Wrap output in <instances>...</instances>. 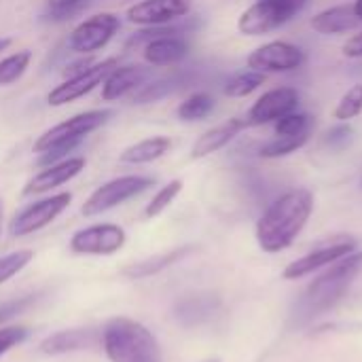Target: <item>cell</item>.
Returning <instances> with one entry per match:
<instances>
[{
    "label": "cell",
    "mask_w": 362,
    "mask_h": 362,
    "mask_svg": "<svg viewBox=\"0 0 362 362\" xmlns=\"http://www.w3.org/2000/svg\"><path fill=\"white\" fill-rule=\"evenodd\" d=\"M314 212L310 189H291L282 193L257 221V242L263 252L276 255L286 250L308 225Z\"/></svg>",
    "instance_id": "6da1fadb"
},
{
    "label": "cell",
    "mask_w": 362,
    "mask_h": 362,
    "mask_svg": "<svg viewBox=\"0 0 362 362\" xmlns=\"http://www.w3.org/2000/svg\"><path fill=\"white\" fill-rule=\"evenodd\" d=\"M362 269V252H352L337 263H333L320 278H316L301 295V299L295 305V320L299 325L310 322L312 318L329 312L335 308L344 295L354 284L356 276Z\"/></svg>",
    "instance_id": "7a4b0ae2"
},
{
    "label": "cell",
    "mask_w": 362,
    "mask_h": 362,
    "mask_svg": "<svg viewBox=\"0 0 362 362\" xmlns=\"http://www.w3.org/2000/svg\"><path fill=\"white\" fill-rule=\"evenodd\" d=\"M112 117H115L112 108H95V110L78 112L53 125L34 142V153H40L38 165L47 168L66 159L70 151H74L89 134L104 127Z\"/></svg>",
    "instance_id": "3957f363"
},
{
    "label": "cell",
    "mask_w": 362,
    "mask_h": 362,
    "mask_svg": "<svg viewBox=\"0 0 362 362\" xmlns=\"http://www.w3.org/2000/svg\"><path fill=\"white\" fill-rule=\"evenodd\" d=\"M110 362H161V348L155 335L132 318H112L100 335Z\"/></svg>",
    "instance_id": "277c9868"
},
{
    "label": "cell",
    "mask_w": 362,
    "mask_h": 362,
    "mask_svg": "<svg viewBox=\"0 0 362 362\" xmlns=\"http://www.w3.org/2000/svg\"><path fill=\"white\" fill-rule=\"evenodd\" d=\"M310 0H257L238 19L244 36H261L297 17Z\"/></svg>",
    "instance_id": "5b68a950"
},
{
    "label": "cell",
    "mask_w": 362,
    "mask_h": 362,
    "mask_svg": "<svg viewBox=\"0 0 362 362\" xmlns=\"http://www.w3.org/2000/svg\"><path fill=\"white\" fill-rule=\"evenodd\" d=\"M151 187H155V178L153 176H138V174H129V176H119L112 178L108 182H104L102 187H98L83 204L81 212L83 216H98L104 214L138 195H142L144 191H148Z\"/></svg>",
    "instance_id": "8992f818"
},
{
    "label": "cell",
    "mask_w": 362,
    "mask_h": 362,
    "mask_svg": "<svg viewBox=\"0 0 362 362\" xmlns=\"http://www.w3.org/2000/svg\"><path fill=\"white\" fill-rule=\"evenodd\" d=\"M119 66L117 57H106L102 62L89 64L85 70L68 76L64 83L55 85L49 93H47V104L49 106H66L78 98H85L87 93H91L98 85L104 83V78L108 76V72Z\"/></svg>",
    "instance_id": "52a82bcc"
},
{
    "label": "cell",
    "mask_w": 362,
    "mask_h": 362,
    "mask_svg": "<svg viewBox=\"0 0 362 362\" xmlns=\"http://www.w3.org/2000/svg\"><path fill=\"white\" fill-rule=\"evenodd\" d=\"M72 204V193H57L45 199H38L25 208H21L8 223V233L13 238H25L32 235L36 231H40L42 227L51 225L62 212H66V208Z\"/></svg>",
    "instance_id": "ba28073f"
},
{
    "label": "cell",
    "mask_w": 362,
    "mask_h": 362,
    "mask_svg": "<svg viewBox=\"0 0 362 362\" xmlns=\"http://www.w3.org/2000/svg\"><path fill=\"white\" fill-rule=\"evenodd\" d=\"M121 28V19L119 15L115 13H98L85 21H81L70 34H68V40H66V47L74 53H81V55H89V53H95L100 49H104L112 36L119 32Z\"/></svg>",
    "instance_id": "9c48e42d"
},
{
    "label": "cell",
    "mask_w": 362,
    "mask_h": 362,
    "mask_svg": "<svg viewBox=\"0 0 362 362\" xmlns=\"http://www.w3.org/2000/svg\"><path fill=\"white\" fill-rule=\"evenodd\" d=\"M127 242V233L123 227L115 223H100L78 229L70 238V250L74 255H91V257H108L119 252Z\"/></svg>",
    "instance_id": "30bf717a"
},
{
    "label": "cell",
    "mask_w": 362,
    "mask_h": 362,
    "mask_svg": "<svg viewBox=\"0 0 362 362\" xmlns=\"http://www.w3.org/2000/svg\"><path fill=\"white\" fill-rule=\"evenodd\" d=\"M305 62V53L286 40H274L267 45L257 47L246 64L250 70L263 72V74H272V72H293L297 68H301Z\"/></svg>",
    "instance_id": "8fae6325"
},
{
    "label": "cell",
    "mask_w": 362,
    "mask_h": 362,
    "mask_svg": "<svg viewBox=\"0 0 362 362\" xmlns=\"http://www.w3.org/2000/svg\"><path fill=\"white\" fill-rule=\"evenodd\" d=\"M299 106V91L295 87H276L265 91L248 110L246 125H267L295 112Z\"/></svg>",
    "instance_id": "7c38bea8"
},
{
    "label": "cell",
    "mask_w": 362,
    "mask_h": 362,
    "mask_svg": "<svg viewBox=\"0 0 362 362\" xmlns=\"http://www.w3.org/2000/svg\"><path fill=\"white\" fill-rule=\"evenodd\" d=\"M189 13L191 0H140L127 8V21L146 28H161Z\"/></svg>",
    "instance_id": "4fadbf2b"
},
{
    "label": "cell",
    "mask_w": 362,
    "mask_h": 362,
    "mask_svg": "<svg viewBox=\"0 0 362 362\" xmlns=\"http://www.w3.org/2000/svg\"><path fill=\"white\" fill-rule=\"evenodd\" d=\"M354 250H356V242L350 240V238H344V240H339V242H333V244H329V246L316 248V250H312L310 255H305V257L293 261V263L284 269L282 276H284L286 280H301V278H305V276H310V274H314V272H318V269H322V267H327V265L337 263L339 259L352 255Z\"/></svg>",
    "instance_id": "5bb4252c"
},
{
    "label": "cell",
    "mask_w": 362,
    "mask_h": 362,
    "mask_svg": "<svg viewBox=\"0 0 362 362\" xmlns=\"http://www.w3.org/2000/svg\"><path fill=\"white\" fill-rule=\"evenodd\" d=\"M85 165H87L85 157H66L53 165H47L25 182L23 195H40L51 189H57L70 182L72 178H76L85 170Z\"/></svg>",
    "instance_id": "9a60e30c"
},
{
    "label": "cell",
    "mask_w": 362,
    "mask_h": 362,
    "mask_svg": "<svg viewBox=\"0 0 362 362\" xmlns=\"http://www.w3.org/2000/svg\"><path fill=\"white\" fill-rule=\"evenodd\" d=\"M144 59L151 66L163 68V66H176L189 55V45L185 38L176 36V30H159L157 36L148 38L144 45Z\"/></svg>",
    "instance_id": "2e32d148"
},
{
    "label": "cell",
    "mask_w": 362,
    "mask_h": 362,
    "mask_svg": "<svg viewBox=\"0 0 362 362\" xmlns=\"http://www.w3.org/2000/svg\"><path fill=\"white\" fill-rule=\"evenodd\" d=\"M151 74L153 70L144 66H115L102 83V100L115 102L129 91H138Z\"/></svg>",
    "instance_id": "e0dca14e"
},
{
    "label": "cell",
    "mask_w": 362,
    "mask_h": 362,
    "mask_svg": "<svg viewBox=\"0 0 362 362\" xmlns=\"http://www.w3.org/2000/svg\"><path fill=\"white\" fill-rule=\"evenodd\" d=\"M246 119H240V117H233L208 132H204L191 146V159H204V157H210L214 153H218L221 148H225L235 136H240L242 129H246Z\"/></svg>",
    "instance_id": "ac0fdd59"
},
{
    "label": "cell",
    "mask_w": 362,
    "mask_h": 362,
    "mask_svg": "<svg viewBox=\"0 0 362 362\" xmlns=\"http://www.w3.org/2000/svg\"><path fill=\"white\" fill-rule=\"evenodd\" d=\"M362 21L358 15L354 13L352 4H339V6H331L325 8L320 13H316L310 21V25L318 32V34H344L350 30H356Z\"/></svg>",
    "instance_id": "d6986e66"
},
{
    "label": "cell",
    "mask_w": 362,
    "mask_h": 362,
    "mask_svg": "<svg viewBox=\"0 0 362 362\" xmlns=\"http://www.w3.org/2000/svg\"><path fill=\"white\" fill-rule=\"evenodd\" d=\"M98 341L95 331L91 329H70V331H59L51 337H47L40 344V352L47 356H59L76 350H87Z\"/></svg>",
    "instance_id": "ffe728a7"
},
{
    "label": "cell",
    "mask_w": 362,
    "mask_h": 362,
    "mask_svg": "<svg viewBox=\"0 0 362 362\" xmlns=\"http://www.w3.org/2000/svg\"><path fill=\"white\" fill-rule=\"evenodd\" d=\"M218 310V299L214 295H191L176 303L174 316L185 327H197L210 320Z\"/></svg>",
    "instance_id": "44dd1931"
},
{
    "label": "cell",
    "mask_w": 362,
    "mask_h": 362,
    "mask_svg": "<svg viewBox=\"0 0 362 362\" xmlns=\"http://www.w3.org/2000/svg\"><path fill=\"white\" fill-rule=\"evenodd\" d=\"M170 148H172V140L168 136H151V138H144V140L127 146L121 153L119 161L121 163H129V165L153 163V161L161 159Z\"/></svg>",
    "instance_id": "7402d4cb"
},
{
    "label": "cell",
    "mask_w": 362,
    "mask_h": 362,
    "mask_svg": "<svg viewBox=\"0 0 362 362\" xmlns=\"http://www.w3.org/2000/svg\"><path fill=\"white\" fill-rule=\"evenodd\" d=\"M191 248H176L172 252H165V255H157L153 259H146V261H138V263H132L123 269V276L132 278V280H142V278H151L155 274H159L161 269L178 263L185 255H189Z\"/></svg>",
    "instance_id": "603a6c76"
},
{
    "label": "cell",
    "mask_w": 362,
    "mask_h": 362,
    "mask_svg": "<svg viewBox=\"0 0 362 362\" xmlns=\"http://www.w3.org/2000/svg\"><path fill=\"white\" fill-rule=\"evenodd\" d=\"M214 104H216V102H214V98H212L210 93L199 91V93H193V95H189L187 100H182V102L178 104V108H176V115H178L180 121H189V123L202 121V119H206V117L212 115Z\"/></svg>",
    "instance_id": "cb8c5ba5"
},
{
    "label": "cell",
    "mask_w": 362,
    "mask_h": 362,
    "mask_svg": "<svg viewBox=\"0 0 362 362\" xmlns=\"http://www.w3.org/2000/svg\"><path fill=\"white\" fill-rule=\"evenodd\" d=\"M32 57L34 55L30 49H21V51L11 53L4 59H0V87L17 83L25 74V70L30 68Z\"/></svg>",
    "instance_id": "d4e9b609"
},
{
    "label": "cell",
    "mask_w": 362,
    "mask_h": 362,
    "mask_svg": "<svg viewBox=\"0 0 362 362\" xmlns=\"http://www.w3.org/2000/svg\"><path fill=\"white\" fill-rule=\"evenodd\" d=\"M267 74L257 72V70H244L233 74L227 83H225V95L229 98H246L250 93H255L263 83H265Z\"/></svg>",
    "instance_id": "484cf974"
},
{
    "label": "cell",
    "mask_w": 362,
    "mask_h": 362,
    "mask_svg": "<svg viewBox=\"0 0 362 362\" xmlns=\"http://www.w3.org/2000/svg\"><path fill=\"white\" fill-rule=\"evenodd\" d=\"M308 140H310V134H301V136H276L274 140H269L267 144L261 146L259 155L263 159H280V157H286V155L303 148Z\"/></svg>",
    "instance_id": "4316f807"
},
{
    "label": "cell",
    "mask_w": 362,
    "mask_h": 362,
    "mask_svg": "<svg viewBox=\"0 0 362 362\" xmlns=\"http://www.w3.org/2000/svg\"><path fill=\"white\" fill-rule=\"evenodd\" d=\"M180 191H182V180H170L168 185H163L155 195H153V199L146 204V208H144V216L146 218H155V216H159L165 208H170V204L180 195Z\"/></svg>",
    "instance_id": "83f0119b"
},
{
    "label": "cell",
    "mask_w": 362,
    "mask_h": 362,
    "mask_svg": "<svg viewBox=\"0 0 362 362\" xmlns=\"http://www.w3.org/2000/svg\"><path fill=\"white\" fill-rule=\"evenodd\" d=\"M276 136H301V134H312V119L305 112H291L274 123Z\"/></svg>",
    "instance_id": "f1b7e54d"
},
{
    "label": "cell",
    "mask_w": 362,
    "mask_h": 362,
    "mask_svg": "<svg viewBox=\"0 0 362 362\" xmlns=\"http://www.w3.org/2000/svg\"><path fill=\"white\" fill-rule=\"evenodd\" d=\"M362 112V85H354V87H350L344 95H341V100L337 102V106H335V119L337 121H341V123H346V121H350V119H354V117H358Z\"/></svg>",
    "instance_id": "f546056e"
},
{
    "label": "cell",
    "mask_w": 362,
    "mask_h": 362,
    "mask_svg": "<svg viewBox=\"0 0 362 362\" xmlns=\"http://www.w3.org/2000/svg\"><path fill=\"white\" fill-rule=\"evenodd\" d=\"M174 78H159V81H151L144 83L136 93H134V104H151V102H159L161 98L170 95L174 89Z\"/></svg>",
    "instance_id": "4dcf8cb0"
},
{
    "label": "cell",
    "mask_w": 362,
    "mask_h": 362,
    "mask_svg": "<svg viewBox=\"0 0 362 362\" xmlns=\"http://www.w3.org/2000/svg\"><path fill=\"white\" fill-rule=\"evenodd\" d=\"M32 257H34L32 250H17V252L0 257V284L8 282L13 276H17L21 269H25L28 263L32 261Z\"/></svg>",
    "instance_id": "1f68e13d"
},
{
    "label": "cell",
    "mask_w": 362,
    "mask_h": 362,
    "mask_svg": "<svg viewBox=\"0 0 362 362\" xmlns=\"http://www.w3.org/2000/svg\"><path fill=\"white\" fill-rule=\"evenodd\" d=\"M89 0H47V19L64 21L72 15L81 13L83 6H87Z\"/></svg>",
    "instance_id": "d6a6232c"
},
{
    "label": "cell",
    "mask_w": 362,
    "mask_h": 362,
    "mask_svg": "<svg viewBox=\"0 0 362 362\" xmlns=\"http://www.w3.org/2000/svg\"><path fill=\"white\" fill-rule=\"evenodd\" d=\"M30 337L28 327H2L0 329V356H4L8 350L21 346Z\"/></svg>",
    "instance_id": "836d02e7"
},
{
    "label": "cell",
    "mask_w": 362,
    "mask_h": 362,
    "mask_svg": "<svg viewBox=\"0 0 362 362\" xmlns=\"http://www.w3.org/2000/svg\"><path fill=\"white\" fill-rule=\"evenodd\" d=\"M352 136H354V132H352L350 125H337V127H333V129L327 132L325 142L331 148H344V146H348L352 142Z\"/></svg>",
    "instance_id": "e575fe53"
},
{
    "label": "cell",
    "mask_w": 362,
    "mask_h": 362,
    "mask_svg": "<svg viewBox=\"0 0 362 362\" xmlns=\"http://www.w3.org/2000/svg\"><path fill=\"white\" fill-rule=\"evenodd\" d=\"M30 301L32 299H19V301H11V303L0 305V322L6 320V318H11V316H15V314H19L21 310H25Z\"/></svg>",
    "instance_id": "d590c367"
},
{
    "label": "cell",
    "mask_w": 362,
    "mask_h": 362,
    "mask_svg": "<svg viewBox=\"0 0 362 362\" xmlns=\"http://www.w3.org/2000/svg\"><path fill=\"white\" fill-rule=\"evenodd\" d=\"M344 55L352 57V59L362 57V30L358 34H354L352 38H348V42L344 45Z\"/></svg>",
    "instance_id": "8d00e7d4"
},
{
    "label": "cell",
    "mask_w": 362,
    "mask_h": 362,
    "mask_svg": "<svg viewBox=\"0 0 362 362\" xmlns=\"http://www.w3.org/2000/svg\"><path fill=\"white\" fill-rule=\"evenodd\" d=\"M11 45H13V38H8V36H0V51H6Z\"/></svg>",
    "instance_id": "74e56055"
},
{
    "label": "cell",
    "mask_w": 362,
    "mask_h": 362,
    "mask_svg": "<svg viewBox=\"0 0 362 362\" xmlns=\"http://www.w3.org/2000/svg\"><path fill=\"white\" fill-rule=\"evenodd\" d=\"M352 6H354V13L358 15V19L362 21V0H354V4H352Z\"/></svg>",
    "instance_id": "f35d334b"
},
{
    "label": "cell",
    "mask_w": 362,
    "mask_h": 362,
    "mask_svg": "<svg viewBox=\"0 0 362 362\" xmlns=\"http://www.w3.org/2000/svg\"><path fill=\"white\" fill-rule=\"evenodd\" d=\"M208 362H218V361H208Z\"/></svg>",
    "instance_id": "ab89813d"
}]
</instances>
